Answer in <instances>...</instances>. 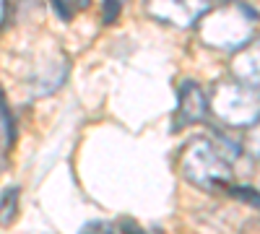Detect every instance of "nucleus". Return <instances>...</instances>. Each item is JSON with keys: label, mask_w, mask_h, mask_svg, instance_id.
Segmentation results:
<instances>
[{"label": "nucleus", "mask_w": 260, "mask_h": 234, "mask_svg": "<svg viewBox=\"0 0 260 234\" xmlns=\"http://www.w3.org/2000/svg\"><path fill=\"white\" fill-rule=\"evenodd\" d=\"M180 172L187 182L203 190H226L232 185L229 159L211 141H190L180 154Z\"/></svg>", "instance_id": "1"}, {"label": "nucleus", "mask_w": 260, "mask_h": 234, "mask_svg": "<svg viewBox=\"0 0 260 234\" xmlns=\"http://www.w3.org/2000/svg\"><path fill=\"white\" fill-rule=\"evenodd\" d=\"M252 21H255V13L237 3V6H226L221 11H216V13L208 11L198 21V31L208 47L237 52L252 39Z\"/></svg>", "instance_id": "2"}, {"label": "nucleus", "mask_w": 260, "mask_h": 234, "mask_svg": "<svg viewBox=\"0 0 260 234\" xmlns=\"http://www.w3.org/2000/svg\"><path fill=\"white\" fill-rule=\"evenodd\" d=\"M208 107L226 127H252L260 120V91L242 86L240 81H226L213 89Z\"/></svg>", "instance_id": "3"}, {"label": "nucleus", "mask_w": 260, "mask_h": 234, "mask_svg": "<svg viewBox=\"0 0 260 234\" xmlns=\"http://www.w3.org/2000/svg\"><path fill=\"white\" fill-rule=\"evenodd\" d=\"M211 0H146V13L159 21V24L175 26V29H190L198 26V21L211 11Z\"/></svg>", "instance_id": "4"}, {"label": "nucleus", "mask_w": 260, "mask_h": 234, "mask_svg": "<svg viewBox=\"0 0 260 234\" xmlns=\"http://www.w3.org/2000/svg\"><path fill=\"white\" fill-rule=\"evenodd\" d=\"M208 112V99L195 81H182L177 91V110H175V130L201 122Z\"/></svg>", "instance_id": "5"}, {"label": "nucleus", "mask_w": 260, "mask_h": 234, "mask_svg": "<svg viewBox=\"0 0 260 234\" xmlns=\"http://www.w3.org/2000/svg\"><path fill=\"white\" fill-rule=\"evenodd\" d=\"M232 71L242 86L260 91V37H252L242 50H237L232 60Z\"/></svg>", "instance_id": "6"}, {"label": "nucleus", "mask_w": 260, "mask_h": 234, "mask_svg": "<svg viewBox=\"0 0 260 234\" xmlns=\"http://www.w3.org/2000/svg\"><path fill=\"white\" fill-rule=\"evenodd\" d=\"M50 3H52V8L57 11V16L62 21H71V16L76 11H86V8H89L91 0H50Z\"/></svg>", "instance_id": "7"}, {"label": "nucleus", "mask_w": 260, "mask_h": 234, "mask_svg": "<svg viewBox=\"0 0 260 234\" xmlns=\"http://www.w3.org/2000/svg\"><path fill=\"white\" fill-rule=\"evenodd\" d=\"M16 198H18V190H6L3 198H0V219L3 221H11L13 214H16Z\"/></svg>", "instance_id": "8"}, {"label": "nucleus", "mask_w": 260, "mask_h": 234, "mask_svg": "<svg viewBox=\"0 0 260 234\" xmlns=\"http://www.w3.org/2000/svg\"><path fill=\"white\" fill-rule=\"evenodd\" d=\"M78 234H115V229L107 224V221H86L78 229Z\"/></svg>", "instance_id": "9"}, {"label": "nucleus", "mask_w": 260, "mask_h": 234, "mask_svg": "<svg viewBox=\"0 0 260 234\" xmlns=\"http://www.w3.org/2000/svg\"><path fill=\"white\" fill-rule=\"evenodd\" d=\"M120 0H104V11H102V18H104V24H112V21L120 16Z\"/></svg>", "instance_id": "10"}, {"label": "nucleus", "mask_w": 260, "mask_h": 234, "mask_svg": "<svg viewBox=\"0 0 260 234\" xmlns=\"http://www.w3.org/2000/svg\"><path fill=\"white\" fill-rule=\"evenodd\" d=\"M234 195H237V198H245V200H250L255 208H260V193H257V190H252V187H240V190H234Z\"/></svg>", "instance_id": "11"}, {"label": "nucleus", "mask_w": 260, "mask_h": 234, "mask_svg": "<svg viewBox=\"0 0 260 234\" xmlns=\"http://www.w3.org/2000/svg\"><path fill=\"white\" fill-rule=\"evenodd\" d=\"M247 143H250V151H252L255 156H260V120L250 127V141H247Z\"/></svg>", "instance_id": "12"}, {"label": "nucleus", "mask_w": 260, "mask_h": 234, "mask_svg": "<svg viewBox=\"0 0 260 234\" xmlns=\"http://www.w3.org/2000/svg\"><path fill=\"white\" fill-rule=\"evenodd\" d=\"M122 231L125 234H143V229L138 224H133V221H122Z\"/></svg>", "instance_id": "13"}, {"label": "nucleus", "mask_w": 260, "mask_h": 234, "mask_svg": "<svg viewBox=\"0 0 260 234\" xmlns=\"http://www.w3.org/2000/svg\"><path fill=\"white\" fill-rule=\"evenodd\" d=\"M0 11H3V0H0Z\"/></svg>", "instance_id": "14"}, {"label": "nucleus", "mask_w": 260, "mask_h": 234, "mask_svg": "<svg viewBox=\"0 0 260 234\" xmlns=\"http://www.w3.org/2000/svg\"><path fill=\"white\" fill-rule=\"evenodd\" d=\"M257 193H260V182H257Z\"/></svg>", "instance_id": "15"}]
</instances>
